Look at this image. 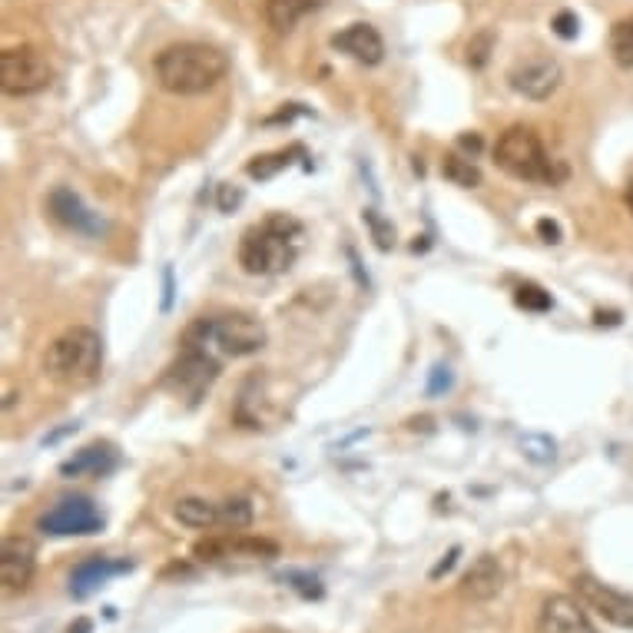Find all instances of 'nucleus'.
<instances>
[{"mask_svg": "<svg viewBox=\"0 0 633 633\" xmlns=\"http://www.w3.org/2000/svg\"><path fill=\"white\" fill-rule=\"evenodd\" d=\"M494 163H498V170H504L508 176L524 179V183H550V186H557L567 176V166L550 160L541 137H537V130H531L524 123H514L498 137Z\"/></svg>", "mask_w": 633, "mask_h": 633, "instance_id": "obj_4", "label": "nucleus"}, {"mask_svg": "<svg viewBox=\"0 0 633 633\" xmlns=\"http://www.w3.org/2000/svg\"><path fill=\"white\" fill-rule=\"evenodd\" d=\"M37 570V547L28 537H8L0 547V583L4 590H28Z\"/></svg>", "mask_w": 633, "mask_h": 633, "instance_id": "obj_15", "label": "nucleus"}, {"mask_svg": "<svg viewBox=\"0 0 633 633\" xmlns=\"http://www.w3.org/2000/svg\"><path fill=\"white\" fill-rule=\"evenodd\" d=\"M610 54L616 67L630 70L633 67V18H623L610 28Z\"/></svg>", "mask_w": 633, "mask_h": 633, "instance_id": "obj_23", "label": "nucleus"}, {"mask_svg": "<svg viewBox=\"0 0 633 633\" xmlns=\"http://www.w3.org/2000/svg\"><path fill=\"white\" fill-rule=\"evenodd\" d=\"M239 203H242V189H239V186L222 183V186H219V209H222V212H232Z\"/></svg>", "mask_w": 633, "mask_h": 633, "instance_id": "obj_33", "label": "nucleus"}, {"mask_svg": "<svg viewBox=\"0 0 633 633\" xmlns=\"http://www.w3.org/2000/svg\"><path fill=\"white\" fill-rule=\"evenodd\" d=\"M626 209H630V212H633V183H630V186H626Z\"/></svg>", "mask_w": 633, "mask_h": 633, "instance_id": "obj_38", "label": "nucleus"}, {"mask_svg": "<svg viewBox=\"0 0 633 633\" xmlns=\"http://www.w3.org/2000/svg\"><path fill=\"white\" fill-rule=\"evenodd\" d=\"M451 389V369L448 365H435L432 369V382H428V395H441Z\"/></svg>", "mask_w": 633, "mask_h": 633, "instance_id": "obj_31", "label": "nucleus"}, {"mask_svg": "<svg viewBox=\"0 0 633 633\" xmlns=\"http://www.w3.org/2000/svg\"><path fill=\"white\" fill-rule=\"evenodd\" d=\"M441 176L448 179V183H455V186H461V189H478L481 186V170H478V163L471 160V156H461V153H445V160H441Z\"/></svg>", "mask_w": 633, "mask_h": 633, "instance_id": "obj_21", "label": "nucleus"}, {"mask_svg": "<svg viewBox=\"0 0 633 633\" xmlns=\"http://www.w3.org/2000/svg\"><path fill=\"white\" fill-rule=\"evenodd\" d=\"M504 590V570L494 554H481L471 560V567L461 577V593L474 603H488Z\"/></svg>", "mask_w": 633, "mask_h": 633, "instance_id": "obj_17", "label": "nucleus"}, {"mask_svg": "<svg viewBox=\"0 0 633 633\" xmlns=\"http://www.w3.org/2000/svg\"><path fill=\"white\" fill-rule=\"evenodd\" d=\"M508 84L514 94H521L524 100H534V103H544L550 100L560 84H564V67L554 61V57H527L521 64L511 67L508 74Z\"/></svg>", "mask_w": 633, "mask_h": 633, "instance_id": "obj_10", "label": "nucleus"}, {"mask_svg": "<svg viewBox=\"0 0 633 633\" xmlns=\"http://www.w3.org/2000/svg\"><path fill=\"white\" fill-rule=\"evenodd\" d=\"M252 524V504L245 498H226L219 504V527H229V531H242Z\"/></svg>", "mask_w": 633, "mask_h": 633, "instance_id": "obj_25", "label": "nucleus"}, {"mask_svg": "<svg viewBox=\"0 0 633 633\" xmlns=\"http://www.w3.org/2000/svg\"><path fill=\"white\" fill-rule=\"evenodd\" d=\"M186 339L203 342L209 352H216L219 359H245L265 349L269 332L259 319L245 312H226V315H212V319H199L186 329Z\"/></svg>", "mask_w": 633, "mask_h": 633, "instance_id": "obj_5", "label": "nucleus"}, {"mask_svg": "<svg viewBox=\"0 0 633 633\" xmlns=\"http://www.w3.org/2000/svg\"><path fill=\"white\" fill-rule=\"evenodd\" d=\"M292 156H305V150H302V146H288V150H275V153L255 156V160L245 166V173H249L252 179H272L275 173H282V170L292 163Z\"/></svg>", "mask_w": 633, "mask_h": 633, "instance_id": "obj_22", "label": "nucleus"}, {"mask_svg": "<svg viewBox=\"0 0 633 633\" xmlns=\"http://www.w3.org/2000/svg\"><path fill=\"white\" fill-rule=\"evenodd\" d=\"M103 369V339L90 326L64 329L44 356V372L61 385H94Z\"/></svg>", "mask_w": 633, "mask_h": 633, "instance_id": "obj_3", "label": "nucleus"}, {"mask_svg": "<svg viewBox=\"0 0 633 633\" xmlns=\"http://www.w3.org/2000/svg\"><path fill=\"white\" fill-rule=\"evenodd\" d=\"M54 80L51 61L37 47H8L0 54V90L8 97H34Z\"/></svg>", "mask_w": 633, "mask_h": 633, "instance_id": "obj_7", "label": "nucleus"}, {"mask_svg": "<svg viewBox=\"0 0 633 633\" xmlns=\"http://www.w3.org/2000/svg\"><path fill=\"white\" fill-rule=\"evenodd\" d=\"M173 517L183 524V527H193V531H212L219 527V504L206 501V498H179L173 504Z\"/></svg>", "mask_w": 633, "mask_h": 633, "instance_id": "obj_20", "label": "nucleus"}, {"mask_svg": "<svg viewBox=\"0 0 633 633\" xmlns=\"http://www.w3.org/2000/svg\"><path fill=\"white\" fill-rule=\"evenodd\" d=\"M550 28H554V34H557L560 41H574V37L580 34V21H577L574 11H560V14L550 21Z\"/></svg>", "mask_w": 633, "mask_h": 633, "instance_id": "obj_30", "label": "nucleus"}, {"mask_svg": "<svg viewBox=\"0 0 633 633\" xmlns=\"http://www.w3.org/2000/svg\"><path fill=\"white\" fill-rule=\"evenodd\" d=\"M514 305L524 308V312H550L554 308V298L547 288H541L537 282H521L514 288Z\"/></svg>", "mask_w": 633, "mask_h": 633, "instance_id": "obj_24", "label": "nucleus"}, {"mask_svg": "<svg viewBox=\"0 0 633 633\" xmlns=\"http://www.w3.org/2000/svg\"><path fill=\"white\" fill-rule=\"evenodd\" d=\"M537 630L541 633H597L583 600L580 597H567V593H550L541 603Z\"/></svg>", "mask_w": 633, "mask_h": 633, "instance_id": "obj_11", "label": "nucleus"}, {"mask_svg": "<svg viewBox=\"0 0 633 633\" xmlns=\"http://www.w3.org/2000/svg\"><path fill=\"white\" fill-rule=\"evenodd\" d=\"M570 583L587 610H593L597 616H603L607 623H613L620 630H633V597L630 593L597 580L593 574H577Z\"/></svg>", "mask_w": 633, "mask_h": 633, "instance_id": "obj_9", "label": "nucleus"}, {"mask_svg": "<svg viewBox=\"0 0 633 633\" xmlns=\"http://www.w3.org/2000/svg\"><path fill=\"white\" fill-rule=\"evenodd\" d=\"M103 514L100 508L84 498V494H67L61 498L57 504H51L41 521H37V531L47 534V537H90V534H100L103 531Z\"/></svg>", "mask_w": 633, "mask_h": 633, "instance_id": "obj_8", "label": "nucleus"}, {"mask_svg": "<svg viewBox=\"0 0 633 633\" xmlns=\"http://www.w3.org/2000/svg\"><path fill=\"white\" fill-rule=\"evenodd\" d=\"M302 222L288 212H272L249 226L239 239V265L249 275H282L302 252Z\"/></svg>", "mask_w": 633, "mask_h": 633, "instance_id": "obj_2", "label": "nucleus"}, {"mask_svg": "<svg viewBox=\"0 0 633 633\" xmlns=\"http://www.w3.org/2000/svg\"><path fill=\"white\" fill-rule=\"evenodd\" d=\"M219 372H222V359L216 352H209L203 342L183 336L179 356H176V362L163 375V389L170 395L189 402V405H199L206 399V392L216 385Z\"/></svg>", "mask_w": 633, "mask_h": 633, "instance_id": "obj_6", "label": "nucleus"}, {"mask_svg": "<svg viewBox=\"0 0 633 633\" xmlns=\"http://www.w3.org/2000/svg\"><path fill=\"white\" fill-rule=\"evenodd\" d=\"M163 282H166V298H163V308H170V302H173V272H170V269L163 272Z\"/></svg>", "mask_w": 633, "mask_h": 633, "instance_id": "obj_36", "label": "nucleus"}, {"mask_svg": "<svg viewBox=\"0 0 633 633\" xmlns=\"http://www.w3.org/2000/svg\"><path fill=\"white\" fill-rule=\"evenodd\" d=\"M193 557L206 560V564H219V560H229V557L272 560V557H279V544H272L265 537H209V541H199L193 547Z\"/></svg>", "mask_w": 633, "mask_h": 633, "instance_id": "obj_12", "label": "nucleus"}, {"mask_svg": "<svg viewBox=\"0 0 633 633\" xmlns=\"http://www.w3.org/2000/svg\"><path fill=\"white\" fill-rule=\"evenodd\" d=\"M326 8V0H265V18L272 24V31L285 34L292 31L302 18L315 14V11H323Z\"/></svg>", "mask_w": 633, "mask_h": 633, "instance_id": "obj_19", "label": "nucleus"}, {"mask_svg": "<svg viewBox=\"0 0 633 633\" xmlns=\"http://www.w3.org/2000/svg\"><path fill=\"white\" fill-rule=\"evenodd\" d=\"M362 219H365V226L372 229V239H375V245L382 249V252H389L392 245H395V226L379 212V209H365L362 212Z\"/></svg>", "mask_w": 633, "mask_h": 633, "instance_id": "obj_28", "label": "nucleus"}, {"mask_svg": "<svg viewBox=\"0 0 633 633\" xmlns=\"http://www.w3.org/2000/svg\"><path fill=\"white\" fill-rule=\"evenodd\" d=\"M491 51H494V34L491 31H481V34H474L471 37V44H468V67L471 70H484L488 67V61H491Z\"/></svg>", "mask_w": 633, "mask_h": 633, "instance_id": "obj_29", "label": "nucleus"}, {"mask_svg": "<svg viewBox=\"0 0 633 633\" xmlns=\"http://www.w3.org/2000/svg\"><path fill=\"white\" fill-rule=\"evenodd\" d=\"M332 47L346 57H352L356 64H365V67H375L385 61V41L382 34L372 28V24H349L346 31H339L332 37Z\"/></svg>", "mask_w": 633, "mask_h": 633, "instance_id": "obj_16", "label": "nucleus"}, {"mask_svg": "<svg viewBox=\"0 0 633 633\" xmlns=\"http://www.w3.org/2000/svg\"><path fill=\"white\" fill-rule=\"evenodd\" d=\"M537 236L544 239V242H550V245H557L560 239H564V232H560V226L554 222V219H537Z\"/></svg>", "mask_w": 633, "mask_h": 633, "instance_id": "obj_34", "label": "nucleus"}, {"mask_svg": "<svg viewBox=\"0 0 633 633\" xmlns=\"http://www.w3.org/2000/svg\"><path fill=\"white\" fill-rule=\"evenodd\" d=\"M47 209L51 216L70 229V232H80V236H100L103 232V219L80 199V193H74L70 186H57L51 196H47Z\"/></svg>", "mask_w": 633, "mask_h": 633, "instance_id": "obj_13", "label": "nucleus"}, {"mask_svg": "<svg viewBox=\"0 0 633 633\" xmlns=\"http://www.w3.org/2000/svg\"><path fill=\"white\" fill-rule=\"evenodd\" d=\"M156 84L173 97H199L229 74V57L212 44H170L153 61Z\"/></svg>", "mask_w": 633, "mask_h": 633, "instance_id": "obj_1", "label": "nucleus"}, {"mask_svg": "<svg viewBox=\"0 0 633 633\" xmlns=\"http://www.w3.org/2000/svg\"><path fill=\"white\" fill-rule=\"evenodd\" d=\"M521 451H524L527 461H534V465H547V461L557 458V441L547 438V435H534V432H531V435L521 438Z\"/></svg>", "mask_w": 633, "mask_h": 633, "instance_id": "obj_26", "label": "nucleus"}, {"mask_svg": "<svg viewBox=\"0 0 633 633\" xmlns=\"http://www.w3.org/2000/svg\"><path fill=\"white\" fill-rule=\"evenodd\" d=\"M117 448L107 445V441H97V445H87L80 448L74 458H67L61 465V474L64 478H103L117 468Z\"/></svg>", "mask_w": 633, "mask_h": 633, "instance_id": "obj_18", "label": "nucleus"}, {"mask_svg": "<svg viewBox=\"0 0 633 633\" xmlns=\"http://www.w3.org/2000/svg\"><path fill=\"white\" fill-rule=\"evenodd\" d=\"M282 580H285L302 600H323V597H326V587L319 583V577H312V574H305V570H285Z\"/></svg>", "mask_w": 633, "mask_h": 633, "instance_id": "obj_27", "label": "nucleus"}, {"mask_svg": "<svg viewBox=\"0 0 633 633\" xmlns=\"http://www.w3.org/2000/svg\"><path fill=\"white\" fill-rule=\"evenodd\" d=\"M137 564L133 560H127V557H87V560H80L74 570H70V593L77 597V600H87L90 593H97L100 587H107L113 577H123V574H130Z\"/></svg>", "mask_w": 633, "mask_h": 633, "instance_id": "obj_14", "label": "nucleus"}, {"mask_svg": "<svg viewBox=\"0 0 633 633\" xmlns=\"http://www.w3.org/2000/svg\"><path fill=\"white\" fill-rule=\"evenodd\" d=\"M94 630V623L90 620H77V623H70V630L67 633H90Z\"/></svg>", "mask_w": 633, "mask_h": 633, "instance_id": "obj_37", "label": "nucleus"}, {"mask_svg": "<svg viewBox=\"0 0 633 633\" xmlns=\"http://www.w3.org/2000/svg\"><path fill=\"white\" fill-rule=\"evenodd\" d=\"M458 557H461V547H451V550H448V554H445V557H441L432 570H428V577H432V580H441L445 574H451V570H455Z\"/></svg>", "mask_w": 633, "mask_h": 633, "instance_id": "obj_32", "label": "nucleus"}, {"mask_svg": "<svg viewBox=\"0 0 633 633\" xmlns=\"http://www.w3.org/2000/svg\"><path fill=\"white\" fill-rule=\"evenodd\" d=\"M458 146H461V150H471V153H481V146H484V140H481L478 133H471V137L465 133V137L458 140Z\"/></svg>", "mask_w": 633, "mask_h": 633, "instance_id": "obj_35", "label": "nucleus"}]
</instances>
